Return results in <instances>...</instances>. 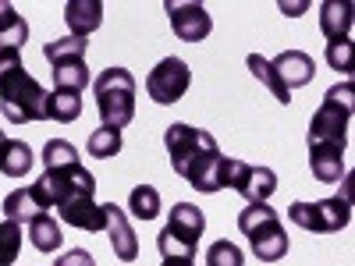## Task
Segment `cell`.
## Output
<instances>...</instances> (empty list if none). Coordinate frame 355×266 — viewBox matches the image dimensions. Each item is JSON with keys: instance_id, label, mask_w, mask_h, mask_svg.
Here are the masks:
<instances>
[{"instance_id": "obj_1", "label": "cell", "mask_w": 355, "mask_h": 266, "mask_svg": "<svg viewBox=\"0 0 355 266\" xmlns=\"http://www.w3.org/2000/svg\"><path fill=\"white\" fill-rule=\"evenodd\" d=\"M164 145L171 153V167L185 177V181L202 192V195H214L220 192V174H224V157L217 150V139L210 132H202L196 125L178 121L164 132Z\"/></svg>"}, {"instance_id": "obj_2", "label": "cell", "mask_w": 355, "mask_h": 266, "mask_svg": "<svg viewBox=\"0 0 355 266\" xmlns=\"http://www.w3.org/2000/svg\"><path fill=\"white\" fill-rule=\"evenodd\" d=\"M46 89L25 71L21 50H0V110L11 125L46 121Z\"/></svg>"}, {"instance_id": "obj_3", "label": "cell", "mask_w": 355, "mask_h": 266, "mask_svg": "<svg viewBox=\"0 0 355 266\" xmlns=\"http://www.w3.org/2000/svg\"><path fill=\"white\" fill-rule=\"evenodd\" d=\"M93 93H96V110L103 128H117L132 125L135 117V75L128 68H107L93 78Z\"/></svg>"}, {"instance_id": "obj_4", "label": "cell", "mask_w": 355, "mask_h": 266, "mask_svg": "<svg viewBox=\"0 0 355 266\" xmlns=\"http://www.w3.org/2000/svg\"><path fill=\"white\" fill-rule=\"evenodd\" d=\"M352 114H355V89L352 82L331 85L327 96H323L320 110L313 114L309 121V145H348V125H352Z\"/></svg>"}, {"instance_id": "obj_5", "label": "cell", "mask_w": 355, "mask_h": 266, "mask_svg": "<svg viewBox=\"0 0 355 266\" xmlns=\"http://www.w3.org/2000/svg\"><path fill=\"white\" fill-rule=\"evenodd\" d=\"M239 231L249 238L252 256L259 263H277L288 256V234L284 224L277 217V210H270L266 202H249L239 213Z\"/></svg>"}, {"instance_id": "obj_6", "label": "cell", "mask_w": 355, "mask_h": 266, "mask_svg": "<svg viewBox=\"0 0 355 266\" xmlns=\"http://www.w3.org/2000/svg\"><path fill=\"white\" fill-rule=\"evenodd\" d=\"M33 199L40 202V210H61L64 202L71 199H82V195H93L96 192V177L89 174L82 163H71V167H46L43 177L36 185H28Z\"/></svg>"}, {"instance_id": "obj_7", "label": "cell", "mask_w": 355, "mask_h": 266, "mask_svg": "<svg viewBox=\"0 0 355 266\" xmlns=\"http://www.w3.org/2000/svg\"><path fill=\"white\" fill-rule=\"evenodd\" d=\"M202 231H206V217L199 206L192 202H178L171 206V220L167 227L160 231V238H157V249L164 259L178 256V259H192L199 238H202Z\"/></svg>"}, {"instance_id": "obj_8", "label": "cell", "mask_w": 355, "mask_h": 266, "mask_svg": "<svg viewBox=\"0 0 355 266\" xmlns=\"http://www.w3.org/2000/svg\"><path fill=\"white\" fill-rule=\"evenodd\" d=\"M288 220L295 227H302V231H313V234H334V231H345L348 227L352 206L341 195L316 199V202H291L288 206Z\"/></svg>"}, {"instance_id": "obj_9", "label": "cell", "mask_w": 355, "mask_h": 266, "mask_svg": "<svg viewBox=\"0 0 355 266\" xmlns=\"http://www.w3.org/2000/svg\"><path fill=\"white\" fill-rule=\"evenodd\" d=\"M220 185L234 188L239 195H245L249 202H266L277 192V174L270 167H252V163H242V160H224Z\"/></svg>"}, {"instance_id": "obj_10", "label": "cell", "mask_w": 355, "mask_h": 266, "mask_svg": "<svg viewBox=\"0 0 355 266\" xmlns=\"http://www.w3.org/2000/svg\"><path fill=\"white\" fill-rule=\"evenodd\" d=\"M189 85H192L189 64L182 57H164V61L150 71V78H146V93H150L160 107H171L189 93Z\"/></svg>"}, {"instance_id": "obj_11", "label": "cell", "mask_w": 355, "mask_h": 266, "mask_svg": "<svg viewBox=\"0 0 355 266\" xmlns=\"http://www.w3.org/2000/svg\"><path fill=\"white\" fill-rule=\"evenodd\" d=\"M164 11L171 18L174 36L182 43H202L206 36H210V28H214L210 11H206L199 0H167Z\"/></svg>"}, {"instance_id": "obj_12", "label": "cell", "mask_w": 355, "mask_h": 266, "mask_svg": "<svg viewBox=\"0 0 355 266\" xmlns=\"http://www.w3.org/2000/svg\"><path fill=\"white\" fill-rule=\"evenodd\" d=\"M57 217H61L64 224L78 227V231H107V202H93V195H82V199H71L64 202L61 210H57Z\"/></svg>"}, {"instance_id": "obj_13", "label": "cell", "mask_w": 355, "mask_h": 266, "mask_svg": "<svg viewBox=\"0 0 355 266\" xmlns=\"http://www.w3.org/2000/svg\"><path fill=\"white\" fill-rule=\"evenodd\" d=\"M107 234H110L114 256L121 259V263H135V256H139V238H135V231H132L125 210H121V206H114V202H107Z\"/></svg>"}, {"instance_id": "obj_14", "label": "cell", "mask_w": 355, "mask_h": 266, "mask_svg": "<svg viewBox=\"0 0 355 266\" xmlns=\"http://www.w3.org/2000/svg\"><path fill=\"white\" fill-rule=\"evenodd\" d=\"M270 68L277 71V78L288 85V89H299V85H309L313 75H316V64H313V57L306 50H284L277 53Z\"/></svg>"}, {"instance_id": "obj_15", "label": "cell", "mask_w": 355, "mask_h": 266, "mask_svg": "<svg viewBox=\"0 0 355 266\" xmlns=\"http://www.w3.org/2000/svg\"><path fill=\"white\" fill-rule=\"evenodd\" d=\"M320 33L327 36V43L352 39V4L348 0H323L320 4Z\"/></svg>"}, {"instance_id": "obj_16", "label": "cell", "mask_w": 355, "mask_h": 266, "mask_svg": "<svg viewBox=\"0 0 355 266\" xmlns=\"http://www.w3.org/2000/svg\"><path fill=\"white\" fill-rule=\"evenodd\" d=\"M64 25L71 28V36L89 39V33H96L103 25V4L100 0H68L64 4Z\"/></svg>"}, {"instance_id": "obj_17", "label": "cell", "mask_w": 355, "mask_h": 266, "mask_svg": "<svg viewBox=\"0 0 355 266\" xmlns=\"http://www.w3.org/2000/svg\"><path fill=\"white\" fill-rule=\"evenodd\" d=\"M309 167H313L316 181L334 185V181H341V174H345V150L341 145H327V142L309 145Z\"/></svg>"}, {"instance_id": "obj_18", "label": "cell", "mask_w": 355, "mask_h": 266, "mask_svg": "<svg viewBox=\"0 0 355 266\" xmlns=\"http://www.w3.org/2000/svg\"><path fill=\"white\" fill-rule=\"evenodd\" d=\"M36 157L33 150H28V142L21 139H4V145H0V174L4 177H25L28 170H33Z\"/></svg>"}, {"instance_id": "obj_19", "label": "cell", "mask_w": 355, "mask_h": 266, "mask_svg": "<svg viewBox=\"0 0 355 266\" xmlns=\"http://www.w3.org/2000/svg\"><path fill=\"white\" fill-rule=\"evenodd\" d=\"M28 39V21L15 11V4L0 0V50H21Z\"/></svg>"}, {"instance_id": "obj_20", "label": "cell", "mask_w": 355, "mask_h": 266, "mask_svg": "<svg viewBox=\"0 0 355 266\" xmlns=\"http://www.w3.org/2000/svg\"><path fill=\"white\" fill-rule=\"evenodd\" d=\"M78 114H82V93H75V89H53L46 96V121L71 125L78 121Z\"/></svg>"}, {"instance_id": "obj_21", "label": "cell", "mask_w": 355, "mask_h": 266, "mask_svg": "<svg viewBox=\"0 0 355 266\" xmlns=\"http://www.w3.org/2000/svg\"><path fill=\"white\" fill-rule=\"evenodd\" d=\"M28 242H33L36 252H57L64 242V234H61V224H57L50 213H40L28 220Z\"/></svg>"}, {"instance_id": "obj_22", "label": "cell", "mask_w": 355, "mask_h": 266, "mask_svg": "<svg viewBox=\"0 0 355 266\" xmlns=\"http://www.w3.org/2000/svg\"><path fill=\"white\" fill-rule=\"evenodd\" d=\"M50 64H53V85L57 89H75V93L85 89V82H89L85 57H64V61H50Z\"/></svg>"}, {"instance_id": "obj_23", "label": "cell", "mask_w": 355, "mask_h": 266, "mask_svg": "<svg viewBox=\"0 0 355 266\" xmlns=\"http://www.w3.org/2000/svg\"><path fill=\"white\" fill-rule=\"evenodd\" d=\"M40 202L33 199L28 188H15L4 195V220H15V224H28L33 217H40Z\"/></svg>"}, {"instance_id": "obj_24", "label": "cell", "mask_w": 355, "mask_h": 266, "mask_svg": "<svg viewBox=\"0 0 355 266\" xmlns=\"http://www.w3.org/2000/svg\"><path fill=\"white\" fill-rule=\"evenodd\" d=\"M245 64H249V71H252V75H256V78H259L266 89H270V93H274V100H277V103H291V89L277 78V71L270 68V61H266V57L249 53V57H245Z\"/></svg>"}, {"instance_id": "obj_25", "label": "cell", "mask_w": 355, "mask_h": 266, "mask_svg": "<svg viewBox=\"0 0 355 266\" xmlns=\"http://www.w3.org/2000/svg\"><path fill=\"white\" fill-rule=\"evenodd\" d=\"M128 210L142 224L146 220H157V213H160V192L153 185H135L132 195H128Z\"/></svg>"}, {"instance_id": "obj_26", "label": "cell", "mask_w": 355, "mask_h": 266, "mask_svg": "<svg viewBox=\"0 0 355 266\" xmlns=\"http://www.w3.org/2000/svg\"><path fill=\"white\" fill-rule=\"evenodd\" d=\"M121 132L117 128H96L93 135H89V157H96V160H110L121 153Z\"/></svg>"}, {"instance_id": "obj_27", "label": "cell", "mask_w": 355, "mask_h": 266, "mask_svg": "<svg viewBox=\"0 0 355 266\" xmlns=\"http://www.w3.org/2000/svg\"><path fill=\"white\" fill-rule=\"evenodd\" d=\"M71 163H82V160L68 139H50L43 145V167H71Z\"/></svg>"}, {"instance_id": "obj_28", "label": "cell", "mask_w": 355, "mask_h": 266, "mask_svg": "<svg viewBox=\"0 0 355 266\" xmlns=\"http://www.w3.org/2000/svg\"><path fill=\"white\" fill-rule=\"evenodd\" d=\"M21 252V224L0 220V266H11Z\"/></svg>"}, {"instance_id": "obj_29", "label": "cell", "mask_w": 355, "mask_h": 266, "mask_svg": "<svg viewBox=\"0 0 355 266\" xmlns=\"http://www.w3.org/2000/svg\"><path fill=\"white\" fill-rule=\"evenodd\" d=\"M85 46L89 39H78V36H68V39H50L43 46V57L46 61H64V57H85Z\"/></svg>"}, {"instance_id": "obj_30", "label": "cell", "mask_w": 355, "mask_h": 266, "mask_svg": "<svg viewBox=\"0 0 355 266\" xmlns=\"http://www.w3.org/2000/svg\"><path fill=\"white\" fill-rule=\"evenodd\" d=\"M206 266H245V256L234 242H214L206 249Z\"/></svg>"}, {"instance_id": "obj_31", "label": "cell", "mask_w": 355, "mask_h": 266, "mask_svg": "<svg viewBox=\"0 0 355 266\" xmlns=\"http://www.w3.org/2000/svg\"><path fill=\"white\" fill-rule=\"evenodd\" d=\"M327 64L334 71L352 75V68H355V46H352V39L348 43H327Z\"/></svg>"}, {"instance_id": "obj_32", "label": "cell", "mask_w": 355, "mask_h": 266, "mask_svg": "<svg viewBox=\"0 0 355 266\" xmlns=\"http://www.w3.org/2000/svg\"><path fill=\"white\" fill-rule=\"evenodd\" d=\"M53 266H96V259L89 256L85 249H71V252H64V256H57Z\"/></svg>"}, {"instance_id": "obj_33", "label": "cell", "mask_w": 355, "mask_h": 266, "mask_svg": "<svg viewBox=\"0 0 355 266\" xmlns=\"http://www.w3.org/2000/svg\"><path fill=\"white\" fill-rule=\"evenodd\" d=\"M277 8H281L284 15H291V18H295V15H302V11H306L309 4H306V0H299V4H288V0H281V4H277Z\"/></svg>"}, {"instance_id": "obj_34", "label": "cell", "mask_w": 355, "mask_h": 266, "mask_svg": "<svg viewBox=\"0 0 355 266\" xmlns=\"http://www.w3.org/2000/svg\"><path fill=\"white\" fill-rule=\"evenodd\" d=\"M164 266H196L192 259H178V256H171V259H164Z\"/></svg>"}, {"instance_id": "obj_35", "label": "cell", "mask_w": 355, "mask_h": 266, "mask_svg": "<svg viewBox=\"0 0 355 266\" xmlns=\"http://www.w3.org/2000/svg\"><path fill=\"white\" fill-rule=\"evenodd\" d=\"M4 139H8V135H4V132H0V145H4Z\"/></svg>"}]
</instances>
